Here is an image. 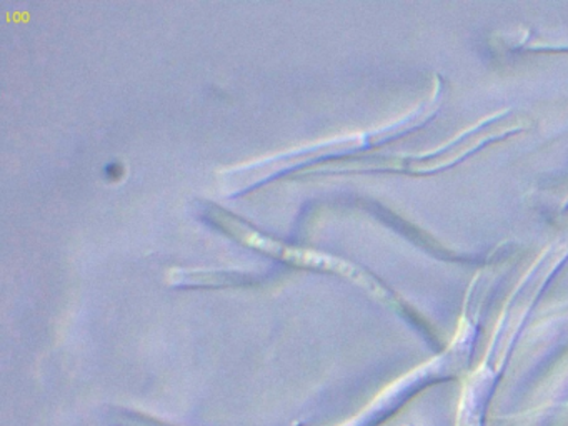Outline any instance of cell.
Instances as JSON below:
<instances>
[{"mask_svg":"<svg viewBox=\"0 0 568 426\" xmlns=\"http://www.w3.org/2000/svg\"><path fill=\"white\" fill-rule=\"evenodd\" d=\"M528 123L524 116H518L511 110L495 113L481 122L475 123L465 132L458 133L454 139L448 140L445 145L437 146L430 152L414 153V155L384 156L382 170H397L408 173H432L448 169L455 163L462 162L465 156L480 150L487 143L505 139L511 133L527 129Z\"/></svg>","mask_w":568,"mask_h":426,"instance_id":"obj_1","label":"cell"}]
</instances>
